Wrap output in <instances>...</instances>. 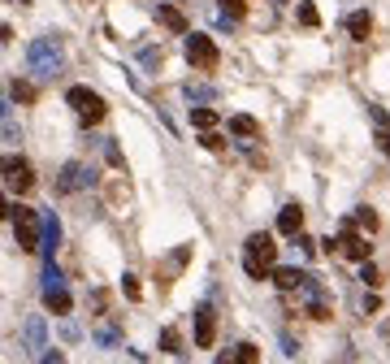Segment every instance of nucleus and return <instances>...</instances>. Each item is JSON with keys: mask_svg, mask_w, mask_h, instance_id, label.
<instances>
[{"mask_svg": "<svg viewBox=\"0 0 390 364\" xmlns=\"http://www.w3.org/2000/svg\"><path fill=\"white\" fill-rule=\"evenodd\" d=\"M273 256H278V247H273V234H265V230H256V234H247V243H243V269H247V278H273Z\"/></svg>", "mask_w": 390, "mask_h": 364, "instance_id": "1", "label": "nucleus"}, {"mask_svg": "<svg viewBox=\"0 0 390 364\" xmlns=\"http://www.w3.org/2000/svg\"><path fill=\"white\" fill-rule=\"evenodd\" d=\"M9 226H13L18 252H44V221H39L35 208H26V204H9Z\"/></svg>", "mask_w": 390, "mask_h": 364, "instance_id": "2", "label": "nucleus"}, {"mask_svg": "<svg viewBox=\"0 0 390 364\" xmlns=\"http://www.w3.org/2000/svg\"><path fill=\"white\" fill-rule=\"evenodd\" d=\"M26 61H31V70H35V74H44V78L61 74V65H65L61 44H57V39H35V44H31V52H26Z\"/></svg>", "mask_w": 390, "mask_h": 364, "instance_id": "3", "label": "nucleus"}, {"mask_svg": "<svg viewBox=\"0 0 390 364\" xmlns=\"http://www.w3.org/2000/svg\"><path fill=\"white\" fill-rule=\"evenodd\" d=\"M65 100L78 109L83 126H96V122H104V117H109V104H104V96H96L91 87H70V91H65Z\"/></svg>", "mask_w": 390, "mask_h": 364, "instance_id": "4", "label": "nucleus"}, {"mask_svg": "<svg viewBox=\"0 0 390 364\" xmlns=\"http://www.w3.org/2000/svg\"><path fill=\"white\" fill-rule=\"evenodd\" d=\"M187 61L204 74H213L217 61H221V52H217V39L213 35H187Z\"/></svg>", "mask_w": 390, "mask_h": 364, "instance_id": "5", "label": "nucleus"}, {"mask_svg": "<svg viewBox=\"0 0 390 364\" xmlns=\"http://www.w3.org/2000/svg\"><path fill=\"white\" fill-rule=\"evenodd\" d=\"M87 187H96V169L83 165V161H65L61 165V178H57V191L61 195H74V191H87Z\"/></svg>", "mask_w": 390, "mask_h": 364, "instance_id": "6", "label": "nucleus"}, {"mask_svg": "<svg viewBox=\"0 0 390 364\" xmlns=\"http://www.w3.org/2000/svg\"><path fill=\"white\" fill-rule=\"evenodd\" d=\"M338 252H343L347 260H356V265H369V256H373L369 239H364V234H356L351 221H347V230H343V239H338Z\"/></svg>", "mask_w": 390, "mask_h": 364, "instance_id": "7", "label": "nucleus"}, {"mask_svg": "<svg viewBox=\"0 0 390 364\" xmlns=\"http://www.w3.org/2000/svg\"><path fill=\"white\" fill-rule=\"evenodd\" d=\"M5 182L13 191H31L35 187V174H31V165L22 161V156H5Z\"/></svg>", "mask_w": 390, "mask_h": 364, "instance_id": "8", "label": "nucleus"}, {"mask_svg": "<svg viewBox=\"0 0 390 364\" xmlns=\"http://www.w3.org/2000/svg\"><path fill=\"white\" fill-rule=\"evenodd\" d=\"M213 338H217V312L200 304L195 308V347H213Z\"/></svg>", "mask_w": 390, "mask_h": 364, "instance_id": "9", "label": "nucleus"}, {"mask_svg": "<svg viewBox=\"0 0 390 364\" xmlns=\"http://www.w3.org/2000/svg\"><path fill=\"white\" fill-rule=\"evenodd\" d=\"M22 343H26V351H31V356H44L48 351V343H44V317H26Z\"/></svg>", "mask_w": 390, "mask_h": 364, "instance_id": "10", "label": "nucleus"}, {"mask_svg": "<svg viewBox=\"0 0 390 364\" xmlns=\"http://www.w3.org/2000/svg\"><path fill=\"white\" fill-rule=\"evenodd\" d=\"M278 230L286 234V239H299V234H304V208L299 204H286L282 213H278Z\"/></svg>", "mask_w": 390, "mask_h": 364, "instance_id": "11", "label": "nucleus"}, {"mask_svg": "<svg viewBox=\"0 0 390 364\" xmlns=\"http://www.w3.org/2000/svg\"><path fill=\"white\" fill-rule=\"evenodd\" d=\"M156 22H161L165 31H174V35H191V22L182 18V9H174V5H156Z\"/></svg>", "mask_w": 390, "mask_h": 364, "instance_id": "12", "label": "nucleus"}, {"mask_svg": "<svg viewBox=\"0 0 390 364\" xmlns=\"http://www.w3.org/2000/svg\"><path fill=\"white\" fill-rule=\"evenodd\" d=\"M308 278H312V273H304V269H291V265H278V269H273L278 291H304V286H308Z\"/></svg>", "mask_w": 390, "mask_h": 364, "instance_id": "13", "label": "nucleus"}, {"mask_svg": "<svg viewBox=\"0 0 390 364\" xmlns=\"http://www.w3.org/2000/svg\"><path fill=\"white\" fill-rule=\"evenodd\" d=\"M44 308H48V312H57V317H65V312L74 308V299H70L65 286H57V291H44Z\"/></svg>", "mask_w": 390, "mask_h": 364, "instance_id": "14", "label": "nucleus"}, {"mask_svg": "<svg viewBox=\"0 0 390 364\" xmlns=\"http://www.w3.org/2000/svg\"><path fill=\"white\" fill-rule=\"evenodd\" d=\"M57 243H61V221L44 217V256H48V265H52V256H57Z\"/></svg>", "mask_w": 390, "mask_h": 364, "instance_id": "15", "label": "nucleus"}, {"mask_svg": "<svg viewBox=\"0 0 390 364\" xmlns=\"http://www.w3.org/2000/svg\"><path fill=\"white\" fill-rule=\"evenodd\" d=\"M230 135H234V139H256L260 126H256V117H247V113H234V117H230Z\"/></svg>", "mask_w": 390, "mask_h": 364, "instance_id": "16", "label": "nucleus"}, {"mask_svg": "<svg viewBox=\"0 0 390 364\" xmlns=\"http://www.w3.org/2000/svg\"><path fill=\"white\" fill-rule=\"evenodd\" d=\"M221 117H217V109H191V126L195 130H204V135H213V126H217Z\"/></svg>", "mask_w": 390, "mask_h": 364, "instance_id": "17", "label": "nucleus"}, {"mask_svg": "<svg viewBox=\"0 0 390 364\" xmlns=\"http://www.w3.org/2000/svg\"><path fill=\"white\" fill-rule=\"evenodd\" d=\"M347 31H351V39H369L373 18H369V13H351V18H347Z\"/></svg>", "mask_w": 390, "mask_h": 364, "instance_id": "18", "label": "nucleus"}, {"mask_svg": "<svg viewBox=\"0 0 390 364\" xmlns=\"http://www.w3.org/2000/svg\"><path fill=\"white\" fill-rule=\"evenodd\" d=\"M9 96H13L18 104H31V100L39 96V87H35V83H26V78H18V83L9 87Z\"/></svg>", "mask_w": 390, "mask_h": 364, "instance_id": "19", "label": "nucleus"}, {"mask_svg": "<svg viewBox=\"0 0 390 364\" xmlns=\"http://www.w3.org/2000/svg\"><path fill=\"white\" fill-rule=\"evenodd\" d=\"M351 226H360L364 234H373V230H377V213H373V208H356V213H351Z\"/></svg>", "mask_w": 390, "mask_h": 364, "instance_id": "20", "label": "nucleus"}, {"mask_svg": "<svg viewBox=\"0 0 390 364\" xmlns=\"http://www.w3.org/2000/svg\"><path fill=\"white\" fill-rule=\"evenodd\" d=\"M161 351H174V356H182V334L169 325V330H161Z\"/></svg>", "mask_w": 390, "mask_h": 364, "instance_id": "21", "label": "nucleus"}, {"mask_svg": "<svg viewBox=\"0 0 390 364\" xmlns=\"http://www.w3.org/2000/svg\"><path fill=\"white\" fill-rule=\"evenodd\" d=\"M187 260H191V247H178V252L169 256V265H165V278H174L182 265H187Z\"/></svg>", "mask_w": 390, "mask_h": 364, "instance_id": "22", "label": "nucleus"}, {"mask_svg": "<svg viewBox=\"0 0 390 364\" xmlns=\"http://www.w3.org/2000/svg\"><path fill=\"white\" fill-rule=\"evenodd\" d=\"M234 356H239V364H260V347L256 343H239V347H234Z\"/></svg>", "mask_w": 390, "mask_h": 364, "instance_id": "23", "label": "nucleus"}, {"mask_svg": "<svg viewBox=\"0 0 390 364\" xmlns=\"http://www.w3.org/2000/svg\"><path fill=\"white\" fill-rule=\"evenodd\" d=\"M217 5H221V18L230 13V18H243L247 13V0H217Z\"/></svg>", "mask_w": 390, "mask_h": 364, "instance_id": "24", "label": "nucleus"}, {"mask_svg": "<svg viewBox=\"0 0 390 364\" xmlns=\"http://www.w3.org/2000/svg\"><path fill=\"white\" fill-rule=\"evenodd\" d=\"M104 308H109V291H91V299H87V312H96V317H100Z\"/></svg>", "mask_w": 390, "mask_h": 364, "instance_id": "25", "label": "nucleus"}, {"mask_svg": "<svg viewBox=\"0 0 390 364\" xmlns=\"http://www.w3.org/2000/svg\"><path fill=\"white\" fill-rule=\"evenodd\" d=\"M299 22H304V26H321V13H317V9H312L308 0H304V5H299Z\"/></svg>", "mask_w": 390, "mask_h": 364, "instance_id": "26", "label": "nucleus"}, {"mask_svg": "<svg viewBox=\"0 0 390 364\" xmlns=\"http://www.w3.org/2000/svg\"><path fill=\"white\" fill-rule=\"evenodd\" d=\"M122 291H126L130 299H139V295H143V291H139V278H135V273H122Z\"/></svg>", "mask_w": 390, "mask_h": 364, "instance_id": "27", "label": "nucleus"}, {"mask_svg": "<svg viewBox=\"0 0 390 364\" xmlns=\"http://www.w3.org/2000/svg\"><path fill=\"white\" fill-rule=\"evenodd\" d=\"M104 156H109V165H113V169H122V152H117V143H113V139H104Z\"/></svg>", "mask_w": 390, "mask_h": 364, "instance_id": "28", "label": "nucleus"}, {"mask_svg": "<svg viewBox=\"0 0 390 364\" xmlns=\"http://www.w3.org/2000/svg\"><path fill=\"white\" fill-rule=\"evenodd\" d=\"M200 143H204V148H208V152H226V139H221V135H217V130H213V135H204V139H200Z\"/></svg>", "mask_w": 390, "mask_h": 364, "instance_id": "29", "label": "nucleus"}, {"mask_svg": "<svg viewBox=\"0 0 390 364\" xmlns=\"http://www.w3.org/2000/svg\"><path fill=\"white\" fill-rule=\"evenodd\" d=\"M369 117L377 122V130H390V113H386V109H377V104H373V109H369Z\"/></svg>", "mask_w": 390, "mask_h": 364, "instance_id": "30", "label": "nucleus"}, {"mask_svg": "<svg viewBox=\"0 0 390 364\" xmlns=\"http://www.w3.org/2000/svg\"><path fill=\"white\" fill-rule=\"evenodd\" d=\"M360 278L369 282V286H377V278H382V273H377V265H373V260H369V265H360Z\"/></svg>", "mask_w": 390, "mask_h": 364, "instance_id": "31", "label": "nucleus"}, {"mask_svg": "<svg viewBox=\"0 0 390 364\" xmlns=\"http://www.w3.org/2000/svg\"><path fill=\"white\" fill-rule=\"evenodd\" d=\"M5 143H18V126H13V113L5 109Z\"/></svg>", "mask_w": 390, "mask_h": 364, "instance_id": "32", "label": "nucleus"}, {"mask_svg": "<svg viewBox=\"0 0 390 364\" xmlns=\"http://www.w3.org/2000/svg\"><path fill=\"white\" fill-rule=\"evenodd\" d=\"M295 247H299L304 256H317V243H312V239H308V234H299V239H295Z\"/></svg>", "mask_w": 390, "mask_h": 364, "instance_id": "33", "label": "nucleus"}, {"mask_svg": "<svg viewBox=\"0 0 390 364\" xmlns=\"http://www.w3.org/2000/svg\"><path fill=\"white\" fill-rule=\"evenodd\" d=\"M187 96H191V100H208V96H213V87H191V83H187Z\"/></svg>", "mask_w": 390, "mask_h": 364, "instance_id": "34", "label": "nucleus"}, {"mask_svg": "<svg viewBox=\"0 0 390 364\" xmlns=\"http://www.w3.org/2000/svg\"><path fill=\"white\" fill-rule=\"evenodd\" d=\"M44 364H65V356H61L57 347H48V351H44Z\"/></svg>", "mask_w": 390, "mask_h": 364, "instance_id": "35", "label": "nucleus"}, {"mask_svg": "<svg viewBox=\"0 0 390 364\" xmlns=\"http://www.w3.org/2000/svg\"><path fill=\"white\" fill-rule=\"evenodd\" d=\"M377 148H382V152L390 156V130H377Z\"/></svg>", "mask_w": 390, "mask_h": 364, "instance_id": "36", "label": "nucleus"}, {"mask_svg": "<svg viewBox=\"0 0 390 364\" xmlns=\"http://www.w3.org/2000/svg\"><path fill=\"white\" fill-rule=\"evenodd\" d=\"M213 364H239V356H234V351H226V356H217Z\"/></svg>", "mask_w": 390, "mask_h": 364, "instance_id": "37", "label": "nucleus"}]
</instances>
